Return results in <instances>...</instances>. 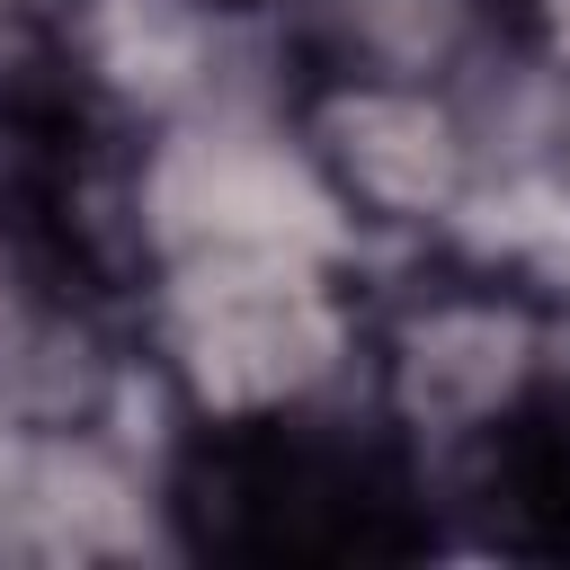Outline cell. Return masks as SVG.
Listing matches in <instances>:
<instances>
[{
  "mask_svg": "<svg viewBox=\"0 0 570 570\" xmlns=\"http://www.w3.org/2000/svg\"><path fill=\"white\" fill-rule=\"evenodd\" d=\"M534 312L525 294H499L490 276H472L463 294H419L392 356H383V392L392 410L428 436L445 428H481V419H508L517 392L534 383Z\"/></svg>",
  "mask_w": 570,
  "mask_h": 570,
  "instance_id": "cell-1",
  "label": "cell"
}]
</instances>
